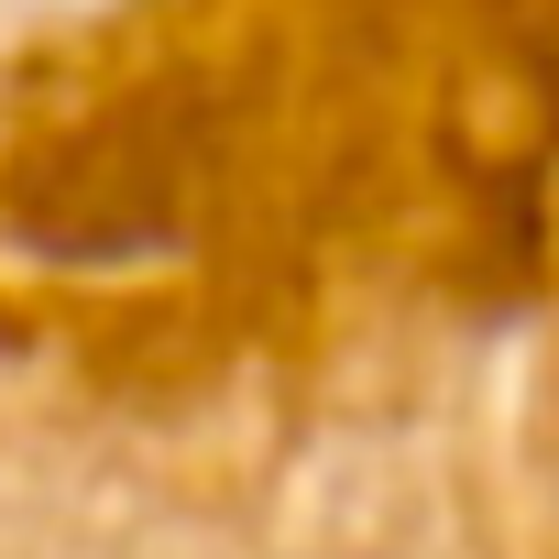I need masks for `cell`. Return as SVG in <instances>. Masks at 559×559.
Wrapping results in <instances>:
<instances>
[{
	"label": "cell",
	"instance_id": "cell-1",
	"mask_svg": "<svg viewBox=\"0 0 559 559\" xmlns=\"http://www.w3.org/2000/svg\"><path fill=\"white\" fill-rule=\"evenodd\" d=\"M132 0H0V45H34V34H78V23H110Z\"/></svg>",
	"mask_w": 559,
	"mask_h": 559
},
{
	"label": "cell",
	"instance_id": "cell-2",
	"mask_svg": "<svg viewBox=\"0 0 559 559\" xmlns=\"http://www.w3.org/2000/svg\"><path fill=\"white\" fill-rule=\"evenodd\" d=\"M319 559H373V548H319Z\"/></svg>",
	"mask_w": 559,
	"mask_h": 559
}]
</instances>
